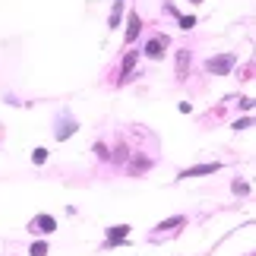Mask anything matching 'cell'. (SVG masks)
<instances>
[{"instance_id":"cell-3","label":"cell","mask_w":256,"mask_h":256,"mask_svg":"<svg viewBox=\"0 0 256 256\" xmlns=\"http://www.w3.org/2000/svg\"><path fill=\"white\" fill-rule=\"evenodd\" d=\"M57 228V222L51 218V215H38V222H35V231H44V234H51Z\"/></svg>"},{"instance_id":"cell-10","label":"cell","mask_w":256,"mask_h":256,"mask_svg":"<svg viewBox=\"0 0 256 256\" xmlns=\"http://www.w3.org/2000/svg\"><path fill=\"white\" fill-rule=\"evenodd\" d=\"M177 224H184V218L177 215V218H168V222H162V228H177Z\"/></svg>"},{"instance_id":"cell-11","label":"cell","mask_w":256,"mask_h":256,"mask_svg":"<svg viewBox=\"0 0 256 256\" xmlns=\"http://www.w3.org/2000/svg\"><path fill=\"white\" fill-rule=\"evenodd\" d=\"M177 70H180V73L186 70V51H180V57H177Z\"/></svg>"},{"instance_id":"cell-8","label":"cell","mask_w":256,"mask_h":256,"mask_svg":"<svg viewBox=\"0 0 256 256\" xmlns=\"http://www.w3.org/2000/svg\"><path fill=\"white\" fill-rule=\"evenodd\" d=\"M28 253H32V256H48V244H35Z\"/></svg>"},{"instance_id":"cell-1","label":"cell","mask_w":256,"mask_h":256,"mask_svg":"<svg viewBox=\"0 0 256 256\" xmlns=\"http://www.w3.org/2000/svg\"><path fill=\"white\" fill-rule=\"evenodd\" d=\"M231 66H234V54L212 57V60H209V70H212L215 76H224V73H231Z\"/></svg>"},{"instance_id":"cell-12","label":"cell","mask_w":256,"mask_h":256,"mask_svg":"<svg viewBox=\"0 0 256 256\" xmlns=\"http://www.w3.org/2000/svg\"><path fill=\"white\" fill-rule=\"evenodd\" d=\"M193 26H196L193 16H184V19H180V28H193Z\"/></svg>"},{"instance_id":"cell-6","label":"cell","mask_w":256,"mask_h":256,"mask_svg":"<svg viewBox=\"0 0 256 256\" xmlns=\"http://www.w3.org/2000/svg\"><path fill=\"white\" fill-rule=\"evenodd\" d=\"M126 234H130V228H126V224H117V228H111V240H114V244H120Z\"/></svg>"},{"instance_id":"cell-9","label":"cell","mask_w":256,"mask_h":256,"mask_svg":"<svg viewBox=\"0 0 256 256\" xmlns=\"http://www.w3.org/2000/svg\"><path fill=\"white\" fill-rule=\"evenodd\" d=\"M32 162H35V164H44V162H48V152H44V149H38V152L32 155Z\"/></svg>"},{"instance_id":"cell-4","label":"cell","mask_w":256,"mask_h":256,"mask_svg":"<svg viewBox=\"0 0 256 256\" xmlns=\"http://www.w3.org/2000/svg\"><path fill=\"white\" fill-rule=\"evenodd\" d=\"M146 54H149L152 60H158V57L164 54V42H162V38H152V42H149V48H146Z\"/></svg>"},{"instance_id":"cell-2","label":"cell","mask_w":256,"mask_h":256,"mask_svg":"<svg viewBox=\"0 0 256 256\" xmlns=\"http://www.w3.org/2000/svg\"><path fill=\"white\" fill-rule=\"evenodd\" d=\"M222 164L215 162V164H196V168H186V171H180V177H202V174H215Z\"/></svg>"},{"instance_id":"cell-5","label":"cell","mask_w":256,"mask_h":256,"mask_svg":"<svg viewBox=\"0 0 256 256\" xmlns=\"http://www.w3.org/2000/svg\"><path fill=\"white\" fill-rule=\"evenodd\" d=\"M140 28H142V22H140V16H130V26H126V42H136V35H140Z\"/></svg>"},{"instance_id":"cell-7","label":"cell","mask_w":256,"mask_h":256,"mask_svg":"<svg viewBox=\"0 0 256 256\" xmlns=\"http://www.w3.org/2000/svg\"><path fill=\"white\" fill-rule=\"evenodd\" d=\"M133 64H136V54H126V57H124V76L133 70Z\"/></svg>"}]
</instances>
